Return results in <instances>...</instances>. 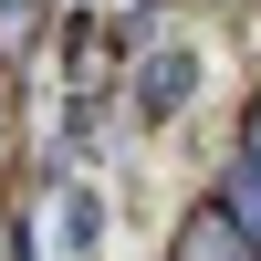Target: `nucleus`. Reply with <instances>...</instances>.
<instances>
[{"label":"nucleus","mask_w":261,"mask_h":261,"mask_svg":"<svg viewBox=\"0 0 261 261\" xmlns=\"http://www.w3.org/2000/svg\"><path fill=\"white\" fill-rule=\"evenodd\" d=\"M188 84H199V63H188V53H146V63H136V115L167 125V115L188 105Z\"/></svg>","instance_id":"f257e3e1"},{"label":"nucleus","mask_w":261,"mask_h":261,"mask_svg":"<svg viewBox=\"0 0 261 261\" xmlns=\"http://www.w3.org/2000/svg\"><path fill=\"white\" fill-rule=\"evenodd\" d=\"M167 261H261V251H251L241 230H230L220 209L199 199V209H188V220H178V241H167Z\"/></svg>","instance_id":"f03ea898"},{"label":"nucleus","mask_w":261,"mask_h":261,"mask_svg":"<svg viewBox=\"0 0 261 261\" xmlns=\"http://www.w3.org/2000/svg\"><path fill=\"white\" fill-rule=\"evenodd\" d=\"M209 209H220V220H230V230H241V241L261 251V167H251V157H230V167H220Z\"/></svg>","instance_id":"7ed1b4c3"},{"label":"nucleus","mask_w":261,"mask_h":261,"mask_svg":"<svg viewBox=\"0 0 261 261\" xmlns=\"http://www.w3.org/2000/svg\"><path fill=\"white\" fill-rule=\"evenodd\" d=\"M241 157L261 167V94H251V115H241Z\"/></svg>","instance_id":"20e7f679"}]
</instances>
